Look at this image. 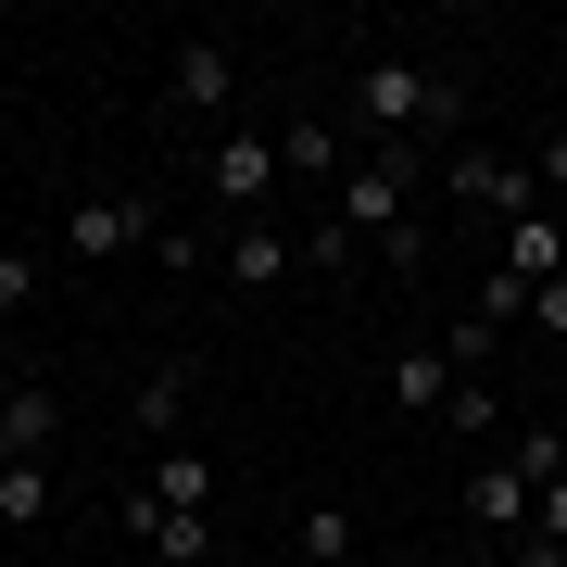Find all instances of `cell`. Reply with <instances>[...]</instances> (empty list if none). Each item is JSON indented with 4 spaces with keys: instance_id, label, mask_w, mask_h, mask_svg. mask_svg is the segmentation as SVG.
<instances>
[{
    "instance_id": "1",
    "label": "cell",
    "mask_w": 567,
    "mask_h": 567,
    "mask_svg": "<svg viewBox=\"0 0 567 567\" xmlns=\"http://www.w3.org/2000/svg\"><path fill=\"white\" fill-rule=\"evenodd\" d=\"M353 126H365V152H429L442 126H466V76L416 63V51H379L353 76Z\"/></svg>"
},
{
    "instance_id": "2",
    "label": "cell",
    "mask_w": 567,
    "mask_h": 567,
    "mask_svg": "<svg viewBox=\"0 0 567 567\" xmlns=\"http://www.w3.org/2000/svg\"><path fill=\"white\" fill-rule=\"evenodd\" d=\"M416 164L429 152H353L341 164V189H328V215L353 227V240H379V265H429V240H416Z\"/></svg>"
},
{
    "instance_id": "3",
    "label": "cell",
    "mask_w": 567,
    "mask_h": 567,
    "mask_svg": "<svg viewBox=\"0 0 567 567\" xmlns=\"http://www.w3.org/2000/svg\"><path fill=\"white\" fill-rule=\"evenodd\" d=\"M227 102H240V39L227 25H189L164 51V126H215L227 140Z\"/></svg>"
},
{
    "instance_id": "4",
    "label": "cell",
    "mask_w": 567,
    "mask_h": 567,
    "mask_svg": "<svg viewBox=\"0 0 567 567\" xmlns=\"http://www.w3.org/2000/svg\"><path fill=\"white\" fill-rule=\"evenodd\" d=\"M152 240H164L152 189H89V203L63 215V265H114V252H152Z\"/></svg>"
},
{
    "instance_id": "5",
    "label": "cell",
    "mask_w": 567,
    "mask_h": 567,
    "mask_svg": "<svg viewBox=\"0 0 567 567\" xmlns=\"http://www.w3.org/2000/svg\"><path fill=\"white\" fill-rule=\"evenodd\" d=\"M278 177H290V164H278V140H265V126H227V140L203 152V189H215V215H227V227H252Z\"/></svg>"
},
{
    "instance_id": "6",
    "label": "cell",
    "mask_w": 567,
    "mask_h": 567,
    "mask_svg": "<svg viewBox=\"0 0 567 567\" xmlns=\"http://www.w3.org/2000/svg\"><path fill=\"white\" fill-rule=\"evenodd\" d=\"M215 265H227V290H290L303 278V227H278V215L215 227Z\"/></svg>"
},
{
    "instance_id": "7",
    "label": "cell",
    "mask_w": 567,
    "mask_h": 567,
    "mask_svg": "<svg viewBox=\"0 0 567 567\" xmlns=\"http://www.w3.org/2000/svg\"><path fill=\"white\" fill-rule=\"evenodd\" d=\"M454 203L517 227V215H543V189H529V164H505V152H454Z\"/></svg>"
},
{
    "instance_id": "8",
    "label": "cell",
    "mask_w": 567,
    "mask_h": 567,
    "mask_svg": "<svg viewBox=\"0 0 567 567\" xmlns=\"http://www.w3.org/2000/svg\"><path fill=\"white\" fill-rule=\"evenodd\" d=\"M466 517H480V529H505V543H517V529L543 517V480H529L517 454H480V466H466Z\"/></svg>"
},
{
    "instance_id": "9",
    "label": "cell",
    "mask_w": 567,
    "mask_h": 567,
    "mask_svg": "<svg viewBox=\"0 0 567 567\" xmlns=\"http://www.w3.org/2000/svg\"><path fill=\"white\" fill-rule=\"evenodd\" d=\"M63 442V391L51 379H13V391H0V466H39Z\"/></svg>"
},
{
    "instance_id": "10",
    "label": "cell",
    "mask_w": 567,
    "mask_h": 567,
    "mask_svg": "<svg viewBox=\"0 0 567 567\" xmlns=\"http://www.w3.org/2000/svg\"><path fill=\"white\" fill-rule=\"evenodd\" d=\"M189 391H203V353H164L140 391H126V429L140 442H177V416H189Z\"/></svg>"
},
{
    "instance_id": "11",
    "label": "cell",
    "mask_w": 567,
    "mask_h": 567,
    "mask_svg": "<svg viewBox=\"0 0 567 567\" xmlns=\"http://www.w3.org/2000/svg\"><path fill=\"white\" fill-rule=\"evenodd\" d=\"M454 404V353L442 341H404L391 353V416H442Z\"/></svg>"
},
{
    "instance_id": "12",
    "label": "cell",
    "mask_w": 567,
    "mask_h": 567,
    "mask_svg": "<svg viewBox=\"0 0 567 567\" xmlns=\"http://www.w3.org/2000/svg\"><path fill=\"white\" fill-rule=\"evenodd\" d=\"M492 265H505V278H529V290H543V278H567V215H555V203H543V215H517Z\"/></svg>"
},
{
    "instance_id": "13",
    "label": "cell",
    "mask_w": 567,
    "mask_h": 567,
    "mask_svg": "<svg viewBox=\"0 0 567 567\" xmlns=\"http://www.w3.org/2000/svg\"><path fill=\"white\" fill-rule=\"evenodd\" d=\"M126 505H164V517H215V466H203V454L177 442V454H164V466H152L140 492H126Z\"/></svg>"
},
{
    "instance_id": "14",
    "label": "cell",
    "mask_w": 567,
    "mask_h": 567,
    "mask_svg": "<svg viewBox=\"0 0 567 567\" xmlns=\"http://www.w3.org/2000/svg\"><path fill=\"white\" fill-rule=\"evenodd\" d=\"M290 567H353V505L341 492H316V505L290 517Z\"/></svg>"
},
{
    "instance_id": "15",
    "label": "cell",
    "mask_w": 567,
    "mask_h": 567,
    "mask_svg": "<svg viewBox=\"0 0 567 567\" xmlns=\"http://www.w3.org/2000/svg\"><path fill=\"white\" fill-rule=\"evenodd\" d=\"M126 529L152 543V567H215V517H164V505H126Z\"/></svg>"
},
{
    "instance_id": "16",
    "label": "cell",
    "mask_w": 567,
    "mask_h": 567,
    "mask_svg": "<svg viewBox=\"0 0 567 567\" xmlns=\"http://www.w3.org/2000/svg\"><path fill=\"white\" fill-rule=\"evenodd\" d=\"M39 278H51V252H39V240H0V365H13V316L39 303Z\"/></svg>"
},
{
    "instance_id": "17",
    "label": "cell",
    "mask_w": 567,
    "mask_h": 567,
    "mask_svg": "<svg viewBox=\"0 0 567 567\" xmlns=\"http://www.w3.org/2000/svg\"><path fill=\"white\" fill-rule=\"evenodd\" d=\"M278 164H290V177H328V189H341V164H353V140H341V126H278Z\"/></svg>"
},
{
    "instance_id": "18",
    "label": "cell",
    "mask_w": 567,
    "mask_h": 567,
    "mask_svg": "<svg viewBox=\"0 0 567 567\" xmlns=\"http://www.w3.org/2000/svg\"><path fill=\"white\" fill-rule=\"evenodd\" d=\"M442 429H454V442H505V391H492V379H454Z\"/></svg>"
},
{
    "instance_id": "19",
    "label": "cell",
    "mask_w": 567,
    "mask_h": 567,
    "mask_svg": "<svg viewBox=\"0 0 567 567\" xmlns=\"http://www.w3.org/2000/svg\"><path fill=\"white\" fill-rule=\"evenodd\" d=\"M51 517V466H0V529H39Z\"/></svg>"
},
{
    "instance_id": "20",
    "label": "cell",
    "mask_w": 567,
    "mask_h": 567,
    "mask_svg": "<svg viewBox=\"0 0 567 567\" xmlns=\"http://www.w3.org/2000/svg\"><path fill=\"white\" fill-rule=\"evenodd\" d=\"M517 567H567V480L543 492V517H529V543H517Z\"/></svg>"
},
{
    "instance_id": "21",
    "label": "cell",
    "mask_w": 567,
    "mask_h": 567,
    "mask_svg": "<svg viewBox=\"0 0 567 567\" xmlns=\"http://www.w3.org/2000/svg\"><path fill=\"white\" fill-rule=\"evenodd\" d=\"M353 252H365V240H353V227H341V215H328V227H303V278H341V265H353Z\"/></svg>"
},
{
    "instance_id": "22",
    "label": "cell",
    "mask_w": 567,
    "mask_h": 567,
    "mask_svg": "<svg viewBox=\"0 0 567 567\" xmlns=\"http://www.w3.org/2000/svg\"><path fill=\"white\" fill-rule=\"evenodd\" d=\"M529 316V278H505V265H492V278H480V328H517Z\"/></svg>"
},
{
    "instance_id": "23",
    "label": "cell",
    "mask_w": 567,
    "mask_h": 567,
    "mask_svg": "<svg viewBox=\"0 0 567 567\" xmlns=\"http://www.w3.org/2000/svg\"><path fill=\"white\" fill-rule=\"evenodd\" d=\"M529 189H543V203H567V126H555L543 152H529Z\"/></svg>"
},
{
    "instance_id": "24",
    "label": "cell",
    "mask_w": 567,
    "mask_h": 567,
    "mask_svg": "<svg viewBox=\"0 0 567 567\" xmlns=\"http://www.w3.org/2000/svg\"><path fill=\"white\" fill-rule=\"evenodd\" d=\"M529 316H543L555 341H567V278H543V290H529Z\"/></svg>"
}]
</instances>
